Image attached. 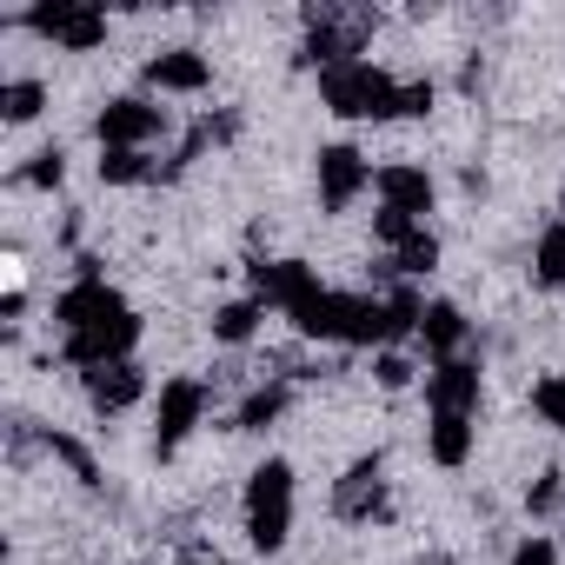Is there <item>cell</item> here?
Masks as SVG:
<instances>
[{
	"instance_id": "cell-5",
	"label": "cell",
	"mask_w": 565,
	"mask_h": 565,
	"mask_svg": "<svg viewBox=\"0 0 565 565\" xmlns=\"http://www.w3.org/2000/svg\"><path fill=\"white\" fill-rule=\"evenodd\" d=\"M366 180H373V167H366L360 147H320V206H327V213L353 206V200L366 193Z\"/></svg>"
},
{
	"instance_id": "cell-18",
	"label": "cell",
	"mask_w": 565,
	"mask_h": 565,
	"mask_svg": "<svg viewBox=\"0 0 565 565\" xmlns=\"http://www.w3.org/2000/svg\"><path fill=\"white\" fill-rule=\"evenodd\" d=\"M253 333H259V300H233V307L213 313V340L239 347V340H253Z\"/></svg>"
},
{
	"instance_id": "cell-4",
	"label": "cell",
	"mask_w": 565,
	"mask_h": 565,
	"mask_svg": "<svg viewBox=\"0 0 565 565\" xmlns=\"http://www.w3.org/2000/svg\"><path fill=\"white\" fill-rule=\"evenodd\" d=\"M28 28H34V34H47V41H61L67 54H87V47H100V41H107V14H94V8H74V0L34 8V14H28Z\"/></svg>"
},
{
	"instance_id": "cell-30",
	"label": "cell",
	"mask_w": 565,
	"mask_h": 565,
	"mask_svg": "<svg viewBox=\"0 0 565 565\" xmlns=\"http://www.w3.org/2000/svg\"><path fill=\"white\" fill-rule=\"evenodd\" d=\"M558 213H565V186H558Z\"/></svg>"
},
{
	"instance_id": "cell-21",
	"label": "cell",
	"mask_w": 565,
	"mask_h": 565,
	"mask_svg": "<svg viewBox=\"0 0 565 565\" xmlns=\"http://www.w3.org/2000/svg\"><path fill=\"white\" fill-rule=\"evenodd\" d=\"M153 167H147V153H134V147H100V180H114V186H134V180H147Z\"/></svg>"
},
{
	"instance_id": "cell-13",
	"label": "cell",
	"mask_w": 565,
	"mask_h": 565,
	"mask_svg": "<svg viewBox=\"0 0 565 565\" xmlns=\"http://www.w3.org/2000/svg\"><path fill=\"white\" fill-rule=\"evenodd\" d=\"M140 393H147V373H140L134 360H120V366H94V373H87V399H94L100 413H127Z\"/></svg>"
},
{
	"instance_id": "cell-1",
	"label": "cell",
	"mask_w": 565,
	"mask_h": 565,
	"mask_svg": "<svg viewBox=\"0 0 565 565\" xmlns=\"http://www.w3.org/2000/svg\"><path fill=\"white\" fill-rule=\"evenodd\" d=\"M320 100L340 120H399V81L373 61H347L320 74Z\"/></svg>"
},
{
	"instance_id": "cell-16",
	"label": "cell",
	"mask_w": 565,
	"mask_h": 565,
	"mask_svg": "<svg viewBox=\"0 0 565 565\" xmlns=\"http://www.w3.org/2000/svg\"><path fill=\"white\" fill-rule=\"evenodd\" d=\"M419 340H426V353H439V360H452V353H459V340H466V313H459L452 300H439V307H426V320H419Z\"/></svg>"
},
{
	"instance_id": "cell-14",
	"label": "cell",
	"mask_w": 565,
	"mask_h": 565,
	"mask_svg": "<svg viewBox=\"0 0 565 565\" xmlns=\"http://www.w3.org/2000/svg\"><path fill=\"white\" fill-rule=\"evenodd\" d=\"M386 466H380V452L373 459H360L347 479H340V492H333V505L347 512V519H373L380 512V499H386V479H380Z\"/></svg>"
},
{
	"instance_id": "cell-23",
	"label": "cell",
	"mask_w": 565,
	"mask_h": 565,
	"mask_svg": "<svg viewBox=\"0 0 565 565\" xmlns=\"http://www.w3.org/2000/svg\"><path fill=\"white\" fill-rule=\"evenodd\" d=\"M532 413H539L545 426H558V433H565V373H552V380H539V386H532Z\"/></svg>"
},
{
	"instance_id": "cell-12",
	"label": "cell",
	"mask_w": 565,
	"mask_h": 565,
	"mask_svg": "<svg viewBox=\"0 0 565 565\" xmlns=\"http://www.w3.org/2000/svg\"><path fill=\"white\" fill-rule=\"evenodd\" d=\"M380 340H393V327H386V300L340 294V347H380Z\"/></svg>"
},
{
	"instance_id": "cell-19",
	"label": "cell",
	"mask_w": 565,
	"mask_h": 565,
	"mask_svg": "<svg viewBox=\"0 0 565 565\" xmlns=\"http://www.w3.org/2000/svg\"><path fill=\"white\" fill-rule=\"evenodd\" d=\"M279 413H287V386H259V393H246V406H239V433H266Z\"/></svg>"
},
{
	"instance_id": "cell-8",
	"label": "cell",
	"mask_w": 565,
	"mask_h": 565,
	"mask_svg": "<svg viewBox=\"0 0 565 565\" xmlns=\"http://www.w3.org/2000/svg\"><path fill=\"white\" fill-rule=\"evenodd\" d=\"M200 413H206V386H200V380H167V386H160V426H153L160 452H173V446L200 426Z\"/></svg>"
},
{
	"instance_id": "cell-27",
	"label": "cell",
	"mask_w": 565,
	"mask_h": 565,
	"mask_svg": "<svg viewBox=\"0 0 565 565\" xmlns=\"http://www.w3.org/2000/svg\"><path fill=\"white\" fill-rule=\"evenodd\" d=\"M426 107H433V81H406L399 87V120L406 114H426Z\"/></svg>"
},
{
	"instance_id": "cell-7",
	"label": "cell",
	"mask_w": 565,
	"mask_h": 565,
	"mask_svg": "<svg viewBox=\"0 0 565 565\" xmlns=\"http://www.w3.org/2000/svg\"><path fill=\"white\" fill-rule=\"evenodd\" d=\"M127 313V300L107 287V279H81V287H67L61 300H54V320L67 327V333H87V327H100V320H120Z\"/></svg>"
},
{
	"instance_id": "cell-22",
	"label": "cell",
	"mask_w": 565,
	"mask_h": 565,
	"mask_svg": "<svg viewBox=\"0 0 565 565\" xmlns=\"http://www.w3.org/2000/svg\"><path fill=\"white\" fill-rule=\"evenodd\" d=\"M393 266H399L406 279H419V273H433V266H439V239H433V233L419 226V233H413V239H406V246L393 253Z\"/></svg>"
},
{
	"instance_id": "cell-2",
	"label": "cell",
	"mask_w": 565,
	"mask_h": 565,
	"mask_svg": "<svg viewBox=\"0 0 565 565\" xmlns=\"http://www.w3.org/2000/svg\"><path fill=\"white\" fill-rule=\"evenodd\" d=\"M294 532V466L287 459H266L246 479V539L259 552H279Z\"/></svg>"
},
{
	"instance_id": "cell-15",
	"label": "cell",
	"mask_w": 565,
	"mask_h": 565,
	"mask_svg": "<svg viewBox=\"0 0 565 565\" xmlns=\"http://www.w3.org/2000/svg\"><path fill=\"white\" fill-rule=\"evenodd\" d=\"M426 452H433L439 466H466V459H472V419H466V413H433Z\"/></svg>"
},
{
	"instance_id": "cell-24",
	"label": "cell",
	"mask_w": 565,
	"mask_h": 565,
	"mask_svg": "<svg viewBox=\"0 0 565 565\" xmlns=\"http://www.w3.org/2000/svg\"><path fill=\"white\" fill-rule=\"evenodd\" d=\"M373 233H380V239H386V246L399 253V246H406V239L419 233V220H406V213H393V206H380V213H373Z\"/></svg>"
},
{
	"instance_id": "cell-28",
	"label": "cell",
	"mask_w": 565,
	"mask_h": 565,
	"mask_svg": "<svg viewBox=\"0 0 565 565\" xmlns=\"http://www.w3.org/2000/svg\"><path fill=\"white\" fill-rule=\"evenodd\" d=\"M512 565H558V545H552V539H525V545L512 552Z\"/></svg>"
},
{
	"instance_id": "cell-25",
	"label": "cell",
	"mask_w": 565,
	"mask_h": 565,
	"mask_svg": "<svg viewBox=\"0 0 565 565\" xmlns=\"http://www.w3.org/2000/svg\"><path fill=\"white\" fill-rule=\"evenodd\" d=\"M373 373H380V386H393V393H399V386L413 380V360H406V353H380V360H373Z\"/></svg>"
},
{
	"instance_id": "cell-10",
	"label": "cell",
	"mask_w": 565,
	"mask_h": 565,
	"mask_svg": "<svg viewBox=\"0 0 565 565\" xmlns=\"http://www.w3.org/2000/svg\"><path fill=\"white\" fill-rule=\"evenodd\" d=\"M147 81H153L160 94H200V87L213 81V67H206V54H193V47H167V54L147 61Z\"/></svg>"
},
{
	"instance_id": "cell-11",
	"label": "cell",
	"mask_w": 565,
	"mask_h": 565,
	"mask_svg": "<svg viewBox=\"0 0 565 565\" xmlns=\"http://www.w3.org/2000/svg\"><path fill=\"white\" fill-rule=\"evenodd\" d=\"M373 186H380V200H386L393 213H406V220L433 213V180H426V167H380Z\"/></svg>"
},
{
	"instance_id": "cell-6",
	"label": "cell",
	"mask_w": 565,
	"mask_h": 565,
	"mask_svg": "<svg viewBox=\"0 0 565 565\" xmlns=\"http://www.w3.org/2000/svg\"><path fill=\"white\" fill-rule=\"evenodd\" d=\"M160 127H167V114H160V107H147V100H107V107H100V120H94L100 147H134V153H140Z\"/></svg>"
},
{
	"instance_id": "cell-9",
	"label": "cell",
	"mask_w": 565,
	"mask_h": 565,
	"mask_svg": "<svg viewBox=\"0 0 565 565\" xmlns=\"http://www.w3.org/2000/svg\"><path fill=\"white\" fill-rule=\"evenodd\" d=\"M426 399H433V413H466L472 419V406H479V366L472 360H439L433 380H426Z\"/></svg>"
},
{
	"instance_id": "cell-20",
	"label": "cell",
	"mask_w": 565,
	"mask_h": 565,
	"mask_svg": "<svg viewBox=\"0 0 565 565\" xmlns=\"http://www.w3.org/2000/svg\"><path fill=\"white\" fill-rule=\"evenodd\" d=\"M41 107H47V87H41V81H8V87H0V114H8L14 127L34 120Z\"/></svg>"
},
{
	"instance_id": "cell-17",
	"label": "cell",
	"mask_w": 565,
	"mask_h": 565,
	"mask_svg": "<svg viewBox=\"0 0 565 565\" xmlns=\"http://www.w3.org/2000/svg\"><path fill=\"white\" fill-rule=\"evenodd\" d=\"M532 273H539V287H565V220H552L532 246Z\"/></svg>"
},
{
	"instance_id": "cell-26",
	"label": "cell",
	"mask_w": 565,
	"mask_h": 565,
	"mask_svg": "<svg viewBox=\"0 0 565 565\" xmlns=\"http://www.w3.org/2000/svg\"><path fill=\"white\" fill-rule=\"evenodd\" d=\"M21 180H28V186H61V147H54V153H34V167H28Z\"/></svg>"
},
{
	"instance_id": "cell-3",
	"label": "cell",
	"mask_w": 565,
	"mask_h": 565,
	"mask_svg": "<svg viewBox=\"0 0 565 565\" xmlns=\"http://www.w3.org/2000/svg\"><path fill=\"white\" fill-rule=\"evenodd\" d=\"M134 340H140V320H134V307L120 313V320H100V327H87V333H67V360L74 366H120V360H134Z\"/></svg>"
},
{
	"instance_id": "cell-29",
	"label": "cell",
	"mask_w": 565,
	"mask_h": 565,
	"mask_svg": "<svg viewBox=\"0 0 565 565\" xmlns=\"http://www.w3.org/2000/svg\"><path fill=\"white\" fill-rule=\"evenodd\" d=\"M558 492H565V479H558V472H545V479L532 486V512H552V505H558Z\"/></svg>"
}]
</instances>
